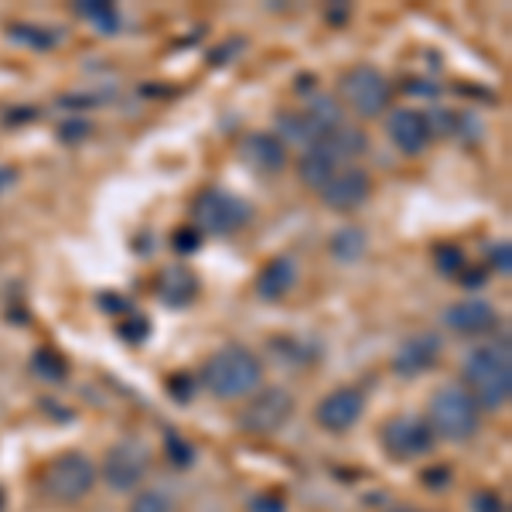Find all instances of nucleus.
Masks as SVG:
<instances>
[{"label": "nucleus", "instance_id": "6e6552de", "mask_svg": "<svg viewBox=\"0 0 512 512\" xmlns=\"http://www.w3.org/2000/svg\"><path fill=\"white\" fill-rule=\"evenodd\" d=\"M434 431L427 420L420 417H396L393 424H386L383 431V444L386 451L393 454V458L400 461H414V458H424V454H431L434 448Z\"/></svg>", "mask_w": 512, "mask_h": 512}, {"label": "nucleus", "instance_id": "b1692460", "mask_svg": "<svg viewBox=\"0 0 512 512\" xmlns=\"http://www.w3.org/2000/svg\"><path fill=\"white\" fill-rule=\"evenodd\" d=\"M168 458L181 468L192 465V448H188V441H181L178 434H168Z\"/></svg>", "mask_w": 512, "mask_h": 512}, {"label": "nucleus", "instance_id": "20e7f679", "mask_svg": "<svg viewBox=\"0 0 512 512\" xmlns=\"http://www.w3.org/2000/svg\"><path fill=\"white\" fill-rule=\"evenodd\" d=\"M96 465L79 451H65L55 461H48L45 475H41V489L52 495L55 502H79L82 495L93 489Z\"/></svg>", "mask_w": 512, "mask_h": 512}, {"label": "nucleus", "instance_id": "f03ea898", "mask_svg": "<svg viewBox=\"0 0 512 512\" xmlns=\"http://www.w3.org/2000/svg\"><path fill=\"white\" fill-rule=\"evenodd\" d=\"M202 383L219 400H239V396H250L263 383V362L260 355L243 349V345H226L205 362Z\"/></svg>", "mask_w": 512, "mask_h": 512}, {"label": "nucleus", "instance_id": "a878e982", "mask_svg": "<svg viewBox=\"0 0 512 512\" xmlns=\"http://www.w3.org/2000/svg\"><path fill=\"white\" fill-rule=\"evenodd\" d=\"M147 328H151V325H147V318H130V321H123V325H120V335L123 338H127V342H144V338H147Z\"/></svg>", "mask_w": 512, "mask_h": 512}, {"label": "nucleus", "instance_id": "9d476101", "mask_svg": "<svg viewBox=\"0 0 512 512\" xmlns=\"http://www.w3.org/2000/svg\"><path fill=\"white\" fill-rule=\"evenodd\" d=\"M362 410H366V396L359 390H352V386H345V390L328 393L325 400L318 403L315 417L325 431L342 434V431H349V427H355V420L362 417Z\"/></svg>", "mask_w": 512, "mask_h": 512}, {"label": "nucleus", "instance_id": "473e14b6", "mask_svg": "<svg viewBox=\"0 0 512 512\" xmlns=\"http://www.w3.org/2000/svg\"><path fill=\"white\" fill-rule=\"evenodd\" d=\"M0 509H4V495H0Z\"/></svg>", "mask_w": 512, "mask_h": 512}, {"label": "nucleus", "instance_id": "cd10ccee", "mask_svg": "<svg viewBox=\"0 0 512 512\" xmlns=\"http://www.w3.org/2000/svg\"><path fill=\"white\" fill-rule=\"evenodd\" d=\"M198 243H202V233L192 226V229H181V233L175 236V246L181 253H195L198 250Z\"/></svg>", "mask_w": 512, "mask_h": 512}, {"label": "nucleus", "instance_id": "4468645a", "mask_svg": "<svg viewBox=\"0 0 512 512\" xmlns=\"http://www.w3.org/2000/svg\"><path fill=\"white\" fill-rule=\"evenodd\" d=\"M239 158L250 164L253 171L260 175H274L287 164V151H284V140L274 134H250L239 144Z\"/></svg>", "mask_w": 512, "mask_h": 512}, {"label": "nucleus", "instance_id": "4be33fe9", "mask_svg": "<svg viewBox=\"0 0 512 512\" xmlns=\"http://www.w3.org/2000/svg\"><path fill=\"white\" fill-rule=\"evenodd\" d=\"M130 512H171V502L164 492H140L134 495V502H130Z\"/></svg>", "mask_w": 512, "mask_h": 512}, {"label": "nucleus", "instance_id": "f257e3e1", "mask_svg": "<svg viewBox=\"0 0 512 512\" xmlns=\"http://www.w3.org/2000/svg\"><path fill=\"white\" fill-rule=\"evenodd\" d=\"M461 376H465V390L478 407H485V410L506 407L509 393H512L509 342H489V345L472 349L465 366H461Z\"/></svg>", "mask_w": 512, "mask_h": 512}, {"label": "nucleus", "instance_id": "dca6fc26", "mask_svg": "<svg viewBox=\"0 0 512 512\" xmlns=\"http://www.w3.org/2000/svg\"><path fill=\"white\" fill-rule=\"evenodd\" d=\"M297 284V267L291 256H277L256 277V294L267 297V301H280V297L291 294V287Z\"/></svg>", "mask_w": 512, "mask_h": 512}, {"label": "nucleus", "instance_id": "5701e85b", "mask_svg": "<svg viewBox=\"0 0 512 512\" xmlns=\"http://www.w3.org/2000/svg\"><path fill=\"white\" fill-rule=\"evenodd\" d=\"M284 495L277 492H263V495H253L250 502V512H284Z\"/></svg>", "mask_w": 512, "mask_h": 512}, {"label": "nucleus", "instance_id": "2f4dec72", "mask_svg": "<svg viewBox=\"0 0 512 512\" xmlns=\"http://www.w3.org/2000/svg\"><path fill=\"white\" fill-rule=\"evenodd\" d=\"M59 134L69 140V144H76V137H82V134H89V127L86 123H69V127H62Z\"/></svg>", "mask_w": 512, "mask_h": 512}, {"label": "nucleus", "instance_id": "7ed1b4c3", "mask_svg": "<svg viewBox=\"0 0 512 512\" xmlns=\"http://www.w3.org/2000/svg\"><path fill=\"white\" fill-rule=\"evenodd\" d=\"M478 403L468 396L465 386H444L431 396V431L434 437H444V441H468L472 434H478V424H482V414H478Z\"/></svg>", "mask_w": 512, "mask_h": 512}, {"label": "nucleus", "instance_id": "393cba45", "mask_svg": "<svg viewBox=\"0 0 512 512\" xmlns=\"http://www.w3.org/2000/svg\"><path fill=\"white\" fill-rule=\"evenodd\" d=\"M31 31H35V35H28V31L18 24V28L11 31V38L24 41V45H35V48H52L55 45V35H41V28H31Z\"/></svg>", "mask_w": 512, "mask_h": 512}, {"label": "nucleus", "instance_id": "423d86ee", "mask_svg": "<svg viewBox=\"0 0 512 512\" xmlns=\"http://www.w3.org/2000/svg\"><path fill=\"white\" fill-rule=\"evenodd\" d=\"M342 96L359 117H376L390 103V82L373 65H355L342 76Z\"/></svg>", "mask_w": 512, "mask_h": 512}, {"label": "nucleus", "instance_id": "c756f323", "mask_svg": "<svg viewBox=\"0 0 512 512\" xmlns=\"http://www.w3.org/2000/svg\"><path fill=\"white\" fill-rule=\"evenodd\" d=\"M475 509H478V512H502V502L495 499L492 492H482V495L475 499Z\"/></svg>", "mask_w": 512, "mask_h": 512}, {"label": "nucleus", "instance_id": "f8f14e48", "mask_svg": "<svg viewBox=\"0 0 512 512\" xmlns=\"http://www.w3.org/2000/svg\"><path fill=\"white\" fill-rule=\"evenodd\" d=\"M437 359H441V335L420 332L400 345V352H396V359H393V369L400 376H424L427 369L437 366Z\"/></svg>", "mask_w": 512, "mask_h": 512}, {"label": "nucleus", "instance_id": "7c9ffc66", "mask_svg": "<svg viewBox=\"0 0 512 512\" xmlns=\"http://www.w3.org/2000/svg\"><path fill=\"white\" fill-rule=\"evenodd\" d=\"M188 383H192V379H188V376H175L168 386H171V393H175L178 400H188V396H192V390H188Z\"/></svg>", "mask_w": 512, "mask_h": 512}, {"label": "nucleus", "instance_id": "f3484780", "mask_svg": "<svg viewBox=\"0 0 512 512\" xmlns=\"http://www.w3.org/2000/svg\"><path fill=\"white\" fill-rule=\"evenodd\" d=\"M198 294V277L185 267H168L158 280V297L168 308H188Z\"/></svg>", "mask_w": 512, "mask_h": 512}, {"label": "nucleus", "instance_id": "a211bd4d", "mask_svg": "<svg viewBox=\"0 0 512 512\" xmlns=\"http://www.w3.org/2000/svg\"><path fill=\"white\" fill-rule=\"evenodd\" d=\"M297 171H301L304 185H311V188H318V192H321V188H325L328 181L335 178L338 161L325 151V147H311V151L301 158V168H297Z\"/></svg>", "mask_w": 512, "mask_h": 512}, {"label": "nucleus", "instance_id": "412c9836", "mask_svg": "<svg viewBox=\"0 0 512 512\" xmlns=\"http://www.w3.org/2000/svg\"><path fill=\"white\" fill-rule=\"evenodd\" d=\"M35 373H41V376H48V379H62L65 373H69V366L62 362V355H55L52 349H41V352H35Z\"/></svg>", "mask_w": 512, "mask_h": 512}, {"label": "nucleus", "instance_id": "2eb2a0df", "mask_svg": "<svg viewBox=\"0 0 512 512\" xmlns=\"http://www.w3.org/2000/svg\"><path fill=\"white\" fill-rule=\"evenodd\" d=\"M444 325L458 335H485L495 328V311L485 301H461L444 311Z\"/></svg>", "mask_w": 512, "mask_h": 512}, {"label": "nucleus", "instance_id": "6ab92c4d", "mask_svg": "<svg viewBox=\"0 0 512 512\" xmlns=\"http://www.w3.org/2000/svg\"><path fill=\"white\" fill-rule=\"evenodd\" d=\"M332 253L338 260H359L366 253V233L362 229H342L332 236Z\"/></svg>", "mask_w": 512, "mask_h": 512}, {"label": "nucleus", "instance_id": "0eeeda50", "mask_svg": "<svg viewBox=\"0 0 512 512\" xmlns=\"http://www.w3.org/2000/svg\"><path fill=\"white\" fill-rule=\"evenodd\" d=\"M294 414V396L280 386H270V390L256 393L246 410L239 414V427L246 434H277L280 427L291 420Z\"/></svg>", "mask_w": 512, "mask_h": 512}, {"label": "nucleus", "instance_id": "39448f33", "mask_svg": "<svg viewBox=\"0 0 512 512\" xmlns=\"http://www.w3.org/2000/svg\"><path fill=\"white\" fill-rule=\"evenodd\" d=\"M192 219H195L198 233L229 236L250 222V205H246L243 198L212 188V192L198 195V202L192 205Z\"/></svg>", "mask_w": 512, "mask_h": 512}, {"label": "nucleus", "instance_id": "1a4fd4ad", "mask_svg": "<svg viewBox=\"0 0 512 512\" xmlns=\"http://www.w3.org/2000/svg\"><path fill=\"white\" fill-rule=\"evenodd\" d=\"M147 468H151V454H147V448H140L137 441H123L106 454L103 478L110 489L127 492V489H134V485H140V478L147 475Z\"/></svg>", "mask_w": 512, "mask_h": 512}, {"label": "nucleus", "instance_id": "9b49d317", "mask_svg": "<svg viewBox=\"0 0 512 512\" xmlns=\"http://www.w3.org/2000/svg\"><path fill=\"white\" fill-rule=\"evenodd\" d=\"M369 192H373V181H369L366 171L345 168V171H335V178L321 188V202L335 212H352L366 202Z\"/></svg>", "mask_w": 512, "mask_h": 512}, {"label": "nucleus", "instance_id": "ddd939ff", "mask_svg": "<svg viewBox=\"0 0 512 512\" xmlns=\"http://www.w3.org/2000/svg\"><path fill=\"white\" fill-rule=\"evenodd\" d=\"M386 130H390V140L403 154H420L431 144V117L420 110H396Z\"/></svg>", "mask_w": 512, "mask_h": 512}, {"label": "nucleus", "instance_id": "bb28decb", "mask_svg": "<svg viewBox=\"0 0 512 512\" xmlns=\"http://www.w3.org/2000/svg\"><path fill=\"white\" fill-rule=\"evenodd\" d=\"M437 267H441L444 274L461 270V250H454V246H441V253H437Z\"/></svg>", "mask_w": 512, "mask_h": 512}, {"label": "nucleus", "instance_id": "c85d7f7f", "mask_svg": "<svg viewBox=\"0 0 512 512\" xmlns=\"http://www.w3.org/2000/svg\"><path fill=\"white\" fill-rule=\"evenodd\" d=\"M492 263L502 270V274H509L512 270V263H509V246L502 243V246H492Z\"/></svg>", "mask_w": 512, "mask_h": 512}, {"label": "nucleus", "instance_id": "aec40b11", "mask_svg": "<svg viewBox=\"0 0 512 512\" xmlns=\"http://www.w3.org/2000/svg\"><path fill=\"white\" fill-rule=\"evenodd\" d=\"M79 14L86 21H93L99 31H103V35H113V31L120 28V14L113 11L110 4H79Z\"/></svg>", "mask_w": 512, "mask_h": 512}]
</instances>
